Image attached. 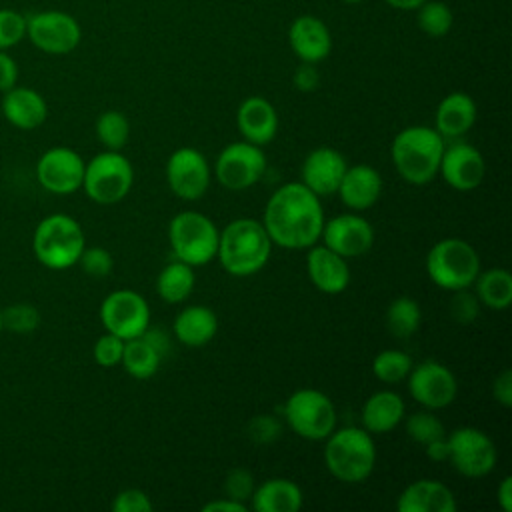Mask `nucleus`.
<instances>
[{
  "instance_id": "nucleus-43",
  "label": "nucleus",
  "mask_w": 512,
  "mask_h": 512,
  "mask_svg": "<svg viewBox=\"0 0 512 512\" xmlns=\"http://www.w3.org/2000/svg\"><path fill=\"white\" fill-rule=\"evenodd\" d=\"M222 488H224L226 498H232L236 502H244L246 504V500H250L256 484H254L252 474L246 468H232L226 474Z\"/></svg>"
},
{
  "instance_id": "nucleus-29",
  "label": "nucleus",
  "mask_w": 512,
  "mask_h": 512,
  "mask_svg": "<svg viewBox=\"0 0 512 512\" xmlns=\"http://www.w3.org/2000/svg\"><path fill=\"white\" fill-rule=\"evenodd\" d=\"M172 328L178 342L190 348H198L208 344L216 336L218 318L208 306L192 304L178 312Z\"/></svg>"
},
{
  "instance_id": "nucleus-1",
  "label": "nucleus",
  "mask_w": 512,
  "mask_h": 512,
  "mask_svg": "<svg viewBox=\"0 0 512 512\" xmlns=\"http://www.w3.org/2000/svg\"><path fill=\"white\" fill-rule=\"evenodd\" d=\"M262 224L272 244L288 250L310 248L324 226L320 198L302 182H288L268 198Z\"/></svg>"
},
{
  "instance_id": "nucleus-52",
  "label": "nucleus",
  "mask_w": 512,
  "mask_h": 512,
  "mask_svg": "<svg viewBox=\"0 0 512 512\" xmlns=\"http://www.w3.org/2000/svg\"><path fill=\"white\" fill-rule=\"evenodd\" d=\"M496 500L504 512H512V476H504L500 480L496 490Z\"/></svg>"
},
{
  "instance_id": "nucleus-17",
  "label": "nucleus",
  "mask_w": 512,
  "mask_h": 512,
  "mask_svg": "<svg viewBox=\"0 0 512 512\" xmlns=\"http://www.w3.org/2000/svg\"><path fill=\"white\" fill-rule=\"evenodd\" d=\"M438 172L454 190H474L482 184L486 174L484 156L472 144L454 138V142L444 146Z\"/></svg>"
},
{
  "instance_id": "nucleus-16",
  "label": "nucleus",
  "mask_w": 512,
  "mask_h": 512,
  "mask_svg": "<svg viewBox=\"0 0 512 512\" xmlns=\"http://www.w3.org/2000/svg\"><path fill=\"white\" fill-rule=\"evenodd\" d=\"M166 180L170 190L182 200H198L210 186V166L202 152L184 146L170 154L166 162Z\"/></svg>"
},
{
  "instance_id": "nucleus-3",
  "label": "nucleus",
  "mask_w": 512,
  "mask_h": 512,
  "mask_svg": "<svg viewBox=\"0 0 512 512\" xmlns=\"http://www.w3.org/2000/svg\"><path fill=\"white\" fill-rule=\"evenodd\" d=\"M444 138L430 126H408L400 130L390 146V156L396 172L408 184H428L440 166Z\"/></svg>"
},
{
  "instance_id": "nucleus-25",
  "label": "nucleus",
  "mask_w": 512,
  "mask_h": 512,
  "mask_svg": "<svg viewBox=\"0 0 512 512\" xmlns=\"http://www.w3.org/2000/svg\"><path fill=\"white\" fill-rule=\"evenodd\" d=\"M2 114L18 130H34L44 124L48 104L40 92L28 86H12L2 96Z\"/></svg>"
},
{
  "instance_id": "nucleus-9",
  "label": "nucleus",
  "mask_w": 512,
  "mask_h": 512,
  "mask_svg": "<svg viewBox=\"0 0 512 512\" xmlns=\"http://www.w3.org/2000/svg\"><path fill=\"white\" fill-rule=\"evenodd\" d=\"M288 426L306 440H326L336 428L334 402L316 388H300L284 402Z\"/></svg>"
},
{
  "instance_id": "nucleus-26",
  "label": "nucleus",
  "mask_w": 512,
  "mask_h": 512,
  "mask_svg": "<svg viewBox=\"0 0 512 512\" xmlns=\"http://www.w3.org/2000/svg\"><path fill=\"white\" fill-rule=\"evenodd\" d=\"M476 102L466 92L446 94L436 108V132L446 140L464 136L476 122Z\"/></svg>"
},
{
  "instance_id": "nucleus-2",
  "label": "nucleus",
  "mask_w": 512,
  "mask_h": 512,
  "mask_svg": "<svg viewBox=\"0 0 512 512\" xmlns=\"http://www.w3.org/2000/svg\"><path fill=\"white\" fill-rule=\"evenodd\" d=\"M270 250L272 240L262 222L254 218H236L220 232L216 258L228 274L246 278L266 266Z\"/></svg>"
},
{
  "instance_id": "nucleus-48",
  "label": "nucleus",
  "mask_w": 512,
  "mask_h": 512,
  "mask_svg": "<svg viewBox=\"0 0 512 512\" xmlns=\"http://www.w3.org/2000/svg\"><path fill=\"white\" fill-rule=\"evenodd\" d=\"M18 80V64L12 56L6 54V50H0V92L10 90L16 86Z\"/></svg>"
},
{
  "instance_id": "nucleus-8",
  "label": "nucleus",
  "mask_w": 512,
  "mask_h": 512,
  "mask_svg": "<svg viewBox=\"0 0 512 512\" xmlns=\"http://www.w3.org/2000/svg\"><path fill=\"white\" fill-rule=\"evenodd\" d=\"M134 170L130 160L116 152L104 150L90 158L84 166L82 188L96 204H116L132 188Z\"/></svg>"
},
{
  "instance_id": "nucleus-55",
  "label": "nucleus",
  "mask_w": 512,
  "mask_h": 512,
  "mask_svg": "<svg viewBox=\"0 0 512 512\" xmlns=\"http://www.w3.org/2000/svg\"><path fill=\"white\" fill-rule=\"evenodd\" d=\"M0 332H2V308H0Z\"/></svg>"
},
{
  "instance_id": "nucleus-7",
  "label": "nucleus",
  "mask_w": 512,
  "mask_h": 512,
  "mask_svg": "<svg viewBox=\"0 0 512 512\" xmlns=\"http://www.w3.org/2000/svg\"><path fill=\"white\" fill-rule=\"evenodd\" d=\"M218 228L216 224L194 210L176 214L168 226V242L176 260L186 264L204 266L216 258L218 252Z\"/></svg>"
},
{
  "instance_id": "nucleus-35",
  "label": "nucleus",
  "mask_w": 512,
  "mask_h": 512,
  "mask_svg": "<svg viewBox=\"0 0 512 512\" xmlns=\"http://www.w3.org/2000/svg\"><path fill=\"white\" fill-rule=\"evenodd\" d=\"M96 136L106 150L120 152L130 136V122L118 110H106L96 120Z\"/></svg>"
},
{
  "instance_id": "nucleus-12",
  "label": "nucleus",
  "mask_w": 512,
  "mask_h": 512,
  "mask_svg": "<svg viewBox=\"0 0 512 512\" xmlns=\"http://www.w3.org/2000/svg\"><path fill=\"white\" fill-rule=\"evenodd\" d=\"M266 172V156L260 146L246 140L232 142L216 158L214 176L216 180L232 192L246 190L254 186Z\"/></svg>"
},
{
  "instance_id": "nucleus-18",
  "label": "nucleus",
  "mask_w": 512,
  "mask_h": 512,
  "mask_svg": "<svg viewBox=\"0 0 512 512\" xmlns=\"http://www.w3.org/2000/svg\"><path fill=\"white\" fill-rule=\"evenodd\" d=\"M320 238L324 240V246H328L330 250L348 260L362 256L372 248L374 230L366 218L348 212L334 216L328 222L324 220Z\"/></svg>"
},
{
  "instance_id": "nucleus-37",
  "label": "nucleus",
  "mask_w": 512,
  "mask_h": 512,
  "mask_svg": "<svg viewBox=\"0 0 512 512\" xmlns=\"http://www.w3.org/2000/svg\"><path fill=\"white\" fill-rule=\"evenodd\" d=\"M40 324V312L34 304L16 302L8 308H2V330H10L14 334H30Z\"/></svg>"
},
{
  "instance_id": "nucleus-42",
  "label": "nucleus",
  "mask_w": 512,
  "mask_h": 512,
  "mask_svg": "<svg viewBox=\"0 0 512 512\" xmlns=\"http://www.w3.org/2000/svg\"><path fill=\"white\" fill-rule=\"evenodd\" d=\"M124 342H126V340H122V338L116 336V334H110V332L102 334V336L94 342V350H92L96 364L102 366V368H112V366L120 364V360H122V350H124Z\"/></svg>"
},
{
  "instance_id": "nucleus-13",
  "label": "nucleus",
  "mask_w": 512,
  "mask_h": 512,
  "mask_svg": "<svg viewBox=\"0 0 512 512\" xmlns=\"http://www.w3.org/2000/svg\"><path fill=\"white\" fill-rule=\"evenodd\" d=\"M100 320L106 332L130 340L150 326V308L136 290L120 288L110 292L100 304Z\"/></svg>"
},
{
  "instance_id": "nucleus-50",
  "label": "nucleus",
  "mask_w": 512,
  "mask_h": 512,
  "mask_svg": "<svg viewBox=\"0 0 512 512\" xmlns=\"http://www.w3.org/2000/svg\"><path fill=\"white\" fill-rule=\"evenodd\" d=\"M248 506L244 502H236L232 498H218L212 502H206L202 506V512H246Z\"/></svg>"
},
{
  "instance_id": "nucleus-32",
  "label": "nucleus",
  "mask_w": 512,
  "mask_h": 512,
  "mask_svg": "<svg viewBox=\"0 0 512 512\" xmlns=\"http://www.w3.org/2000/svg\"><path fill=\"white\" fill-rule=\"evenodd\" d=\"M160 360L162 356L142 336H136L124 342L120 364L132 378L146 380L154 376L158 372Z\"/></svg>"
},
{
  "instance_id": "nucleus-19",
  "label": "nucleus",
  "mask_w": 512,
  "mask_h": 512,
  "mask_svg": "<svg viewBox=\"0 0 512 512\" xmlns=\"http://www.w3.org/2000/svg\"><path fill=\"white\" fill-rule=\"evenodd\" d=\"M288 44L300 62L318 64L332 52V34L314 14H300L288 26Z\"/></svg>"
},
{
  "instance_id": "nucleus-22",
  "label": "nucleus",
  "mask_w": 512,
  "mask_h": 512,
  "mask_svg": "<svg viewBox=\"0 0 512 512\" xmlns=\"http://www.w3.org/2000/svg\"><path fill=\"white\" fill-rule=\"evenodd\" d=\"M236 126L242 138L250 144L264 146L278 132V114L270 100L262 96H248L236 112Z\"/></svg>"
},
{
  "instance_id": "nucleus-15",
  "label": "nucleus",
  "mask_w": 512,
  "mask_h": 512,
  "mask_svg": "<svg viewBox=\"0 0 512 512\" xmlns=\"http://www.w3.org/2000/svg\"><path fill=\"white\" fill-rule=\"evenodd\" d=\"M86 162L82 156L66 146H54L46 150L36 162V180L46 192L72 194L82 188Z\"/></svg>"
},
{
  "instance_id": "nucleus-24",
  "label": "nucleus",
  "mask_w": 512,
  "mask_h": 512,
  "mask_svg": "<svg viewBox=\"0 0 512 512\" xmlns=\"http://www.w3.org/2000/svg\"><path fill=\"white\" fill-rule=\"evenodd\" d=\"M458 504L452 490L438 480H416L408 484L398 500V512H456Z\"/></svg>"
},
{
  "instance_id": "nucleus-47",
  "label": "nucleus",
  "mask_w": 512,
  "mask_h": 512,
  "mask_svg": "<svg viewBox=\"0 0 512 512\" xmlns=\"http://www.w3.org/2000/svg\"><path fill=\"white\" fill-rule=\"evenodd\" d=\"M492 394H494V400L504 406V408H510L512 406V372L508 368H504L496 378H494V384H492Z\"/></svg>"
},
{
  "instance_id": "nucleus-31",
  "label": "nucleus",
  "mask_w": 512,
  "mask_h": 512,
  "mask_svg": "<svg viewBox=\"0 0 512 512\" xmlns=\"http://www.w3.org/2000/svg\"><path fill=\"white\" fill-rule=\"evenodd\" d=\"M194 282L196 276L192 266L182 260H174L160 270L156 278V292L164 302L180 304L192 294Z\"/></svg>"
},
{
  "instance_id": "nucleus-45",
  "label": "nucleus",
  "mask_w": 512,
  "mask_h": 512,
  "mask_svg": "<svg viewBox=\"0 0 512 512\" xmlns=\"http://www.w3.org/2000/svg\"><path fill=\"white\" fill-rule=\"evenodd\" d=\"M150 496L140 488H126L120 490L112 500L114 512H152Z\"/></svg>"
},
{
  "instance_id": "nucleus-20",
  "label": "nucleus",
  "mask_w": 512,
  "mask_h": 512,
  "mask_svg": "<svg viewBox=\"0 0 512 512\" xmlns=\"http://www.w3.org/2000/svg\"><path fill=\"white\" fill-rule=\"evenodd\" d=\"M346 160L344 156L328 146H320L312 150L300 168L302 184L312 190L318 198L332 196L338 190V184L346 172Z\"/></svg>"
},
{
  "instance_id": "nucleus-21",
  "label": "nucleus",
  "mask_w": 512,
  "mask_h": 512,
  "mask_svg": "<svg viewBox=\"0 0 512 512\" xmlns=\"http://www.w3.org/2000/svg\"><path fill=\"white\" fill-rule=\"evenodd\" d=\"M306 270L310 282L324 294H340L350 284V268L346 258L324 244L310 246L306 256Z\"/></svg>"
},
{
  "instance_id": "nucleus-46",
  "label": "nucleus",
  "mask_w": 512,
  "mask_h": 512,
  "mask_svg": "<svg viewBox=\"0 0 512 512\" xmlns=\"http://www.w3.org/2000/svg\"><path fill=\"white\" fill-rule=\"evenodd\" d=\"M292 82H294L296 90H300V92H312V90H316L318 84H320V72H318L316 64L300 62L298 68L294 70Z\"/></svg>"
},
{
  "instance_id": "nucleus-39",
  "label": "nucleus",
  "mask_w": 512,
  "mask_h": 512,
  "mask_svg": "<svg viewBox=\"0 0 512 512\" xmlns=\"http://www.w3.org/2000/svg\"><path fill=\"white\" fill-rule=\"evenodd\" d=\"M24 36H26V16L10 8H0V50H8L16 46Z\"/></svg>"
},
{
  "instance_id": "nucleus-53",
  "label": "nucleus",
  "mask_w": 512,
  "mask_h": 512,
  "mask_svg": "<svg viewBox=\"0 0 512 512\" xmlns=\"http://www.w3.org/2000/svg\"><path fill=\"white\" fill-rule=\"evenodd\" d=\"M390 8L402 10V12H414L416 8H420L426 0H384Z\"/></svg>"
},
{
  "instance_id": "nucleus-28",
  "label": "nucleus",
  "mask_w": 512,
  "mask_h": 512,
  "mask_svg": "<svg viewBox=\"0 0 512 512\" xmlns=\"http://www.w3.org/2000/svg\"><path fill=\"white\" fill-rule=\"evenodd\" d=\"M302 490L288 478H270L258 484L250 496V508L256 512H298Z\"/></svg>"
},
{
  "instance_id": "nucleus-49",
  "label": "nucleus",
  "mask_w": 512,
  "mask_h": 512,
  "mask_svg": "<svg viewBox=\"0 0 512 512\" xmlns=\"http://www.w3.org/2000/svg\"><path fill=\"white\" fill-rule=\"evenodd\" d=\"M160 356H164L168 350H170V340L166 336L164 330H158V328H146L142 334H140Z\"/></svg>"
},
{
  "instance_id": "nucleus-34",
  "label": "nucleus",
  "mask_w": 512,
  "mask_h": 512,
  "mask_svg": "<svg viewBox=\"0 0 512 512\" xmlns=\"http://www.w3.org/2000/svg\"><path fill=\"white\" fill-rule=\"evenodd\" d=\"M416 12L418 28L430 38H442L452 30L454 14L450 6L442 0H426Z\"/></svg>"
},
{
  "instance_id": "nucleus-44",
  "label": "nucleus",
  "mask_w": 512,
  "mask_h": 512,
  "mask_svg": "<svg viewBox=\"0 0 512 512\" xmlns=\"http://www.w3.org/2000/svg\"><path fill=\"white\" fill-rule=\"evenodd\" d=\"M248 436L252 442L256 444H270L274 442L280 432H282V426L278 422L276 416H270V414H258L254 416L250 422H248V428H246Z\"/></svg>"
},
{
  "instance_id": "nucleus-4",
  "label": "nucleus",
  "mask_w": 512,
  "mask_h": 512,
  "mask_svg": "<svg viewBox=\"0 0 512 512\" xmlns=\"http://www.w3.org/2000/svg\"><path fill=\"white\" fill-rule=\"evenodd\" d=\"M328 472L346 484L364 482L376 464V448L370 432L356 426L332 430L324 446Z\"/></svg>"
},
{
  "instance_id": "nucleus-6",
  "label": "nucleus",
  "mask_w": 512,
  "mask_h": 512,
  "mask_svg": "<svg viewBox=\"0 0 512 512\" xmlns=\"http://www.w3.org/2000/svg\"><path fill=\"white\" fill-rule=\"evenodd\" d=\"M426 272L442 290L470 288L480 272V256L466 240L444 238L428 250Z\"/></svg>"
},
{
  "instance_id": "nucleus-51",
  "label": "nucleus",
  "mask_w": 512,
  "mask_h": 512,
  "mask_svg": "<svg viewBox=\"0 0 512 512\" xmlns=\"http://www.w3.org/2000/svg\"><path fill=\"white\" fill-rule=\"evenodd\" d=\"M424 452H426V456H428L430 460H434V462H446V460H448V454H450L446 436L436 438V440L424 444Z\"/></svg>"
},
{
  "instance_id": "nucleus-40",
  "label": "nucleus",
  "mask_w": 512,
  "mask_h": 512,
  "mask_svg": "<svg viewBox=\"0 0 512 512\" xmlns=\"http://www.w3.org/2000/svg\"><path fill=\"white\" fill-rule=\"evenodd\" d=\"M80 268L84 270V274L92 276V278H104L112 272L114 268V260H112V254L102 248V246H90V248H84L78 262Z\"/></svg>"
},
{
  "instance_id": "nucleus-54",
  "label": "nucleus",
  "mask_w": 512,
  "mask_h": 512,
  "mask_svg": "<svg viewBox=\"0 0 512 512\" xmlns=\"http://www.w3.org/2000/svg\"><path fill=\"white\" fill-rule=\"evenodd\" d=\"M342 2H346V4H360V2H364V0H342Z\"/></svg>"
},
{
  "instance_id": "nucleus-38",
  "label": "nucleus",
  "mask_w": 512,
  "mask_h": 512,
  "mask_svg": "<svg viewBox=\"0 0 512 512\" xmlns=\"http://www.w3.org/2000/svg\"><path fill=\"white\" fill-rule=\"evenodd\" d=\"M406 434L414 442L424 446V444H428L436 438L446 436V430H444V424L440 422L438 416H434L428 410H422V412H414L406 418Z\"/></svg>"
},
{
  "instance_id": "nucleus-10",
  "label": "nucleus",
  "mask_w": 512,
  "mask_h": 512,
  "mask_svg": "<svg viewBox=\"0 0 512 512\" xmlns=\"http://www.w3.org/2000/svg\"><path fill=\"white\" fill-rule=\"evenodd\" d=\"M448 460L458 474L466 478H482L496 466V446L492 438L474 426H462L450 432Z\"/></svg>"
},
{
  "instance_id": "nucleus-23",
  "label": "nucleus",
  "mask_w": 512,
  "mask_h": 512,
  "mask_svg": "<svg viewBox=\"0 0 512 512\" xmlns=\"http://www.w3.org/2000/svg\"><path fill=\"white\" fill-rule=\"evenodd\" d=\"M336 192L350 210H368L382 194V176L368 164H354L346 168Z\"/></svg>"
},
{
  "instance_id": "nucleus-36",
  "label": "nucleus",
  "mask_w": 512,
  "mask_h": 512,
  "mask_svg": "<svg viewBox=\"0 0 512 512\" xmlns=\"http://www.w3.org/2000/svg\"><path fill=\"white\" fill-rule=\"evenodd\" d=\"M414 366L412 358L396 348L390 350H382L374 356L372 360V372L380 382L386 384H396L400 380H404L410 372V368Z\"/></svg>"
},
{
  "instance_id": "nucleus-33",
  "label": "nucleus",
  "mask_w": 512,
  "mask_h": 512,
  "mask_svg": "<svg viewBox=\"0 0 512 512\" xmlns=\"http://www.w3.org/2000/svg\"><path fill=\"white\" fill-rule=\"evenodd\" d=\"M386 328L394 338H408L412 336L422 320L420 304L410 296H398L394 298L386 308Z\"/></svg>"
},
{
  "instance_id": "nucleus-14",
  "label": "nucleus",
  "mask_w": 512,
  "mask_h": 512,
  "mask_svg": "<svg viewBox=\"0 0 512 512\" xmlns=\"http://www.w3.org/2000/svg\"><path fill=\"white\" fill-rule=\"evenodd\" d=\"M410 396L428 410H440L454 402L458 384L452 370L436 360H424L408 372Z\"/></svg>"
},
{
  "instance_id": "nucleus-30",
  "label": "nucleus",
  "mask_w": 512,
  "mask_h": 512,
  "mask_svg": "<svg viewBox=\"0 0 512 512\" xmlns=\"http://www.w3.org/2000/svg\"><path fill=\"white\" fill-rule=\"evenodd\" d=\"M480 304L490 310H506L512 304V274L506 268L478 272L474 284Z\"/></svg>"
},
{
  "instance_id": "nucleus-5",
  "label": "nucleus",
  "mask_w": 512,
  "mask_h": 512,
  "mask_svg": "<svg viewBox=\"0 0 512 512\" xmlns=\"http://www.w3.org/2000/svg\"><path fill=\"white\" fill-rule=\"evenodd\" d=\"M86 248L84 230L68 214H50L42 218L32 234V252L36 260L50 270L74 266Z\"/></svg>"
},
{
  "instance_id": "nucleus-41",
  "label": "nucleus",
  "mask_w": 512,
  "mask_h": 512,
  "mask_svg": "<svg viewBox=\"0 0 512 512\" xmlns=\"http://www.w3.org/2000/svg\"><path fill=\"white\" fill-rule=\"evenodd\" d=\"M480 312V300L474 292L468 288L454 290V296L450 300V316L458 324H472L478 318Z\"/></svg>"
},
{
  "instance_id": "nucleus-11",
  "label": "nucleus",
  "mask_w": 512,
  "mask_h": 512,
  "mask_svg": "<svg viewBox=\"0 0 512 512\" xmlns=\"http://www.w3.org/2000/svg\"><path fill=\"white\" fill-rule=\"evenodd\" d=\"M26 36L38 50L62 56L70 54L80 44L82 28L68 12L42 10L26 18Z\"/></svg>"
},
{
  "instance_id": "nucleus-27",
  "label": "nucleus",
  "mask_w": 512,
  "mask_h": 512,
  "mask_svg": "<svg viewBox=\"0 0 512 512\" xmlns=\"http://www.w3.org/2000/svg\"><path fill=\"white\" fill-rule=\"evenodd\" d=\"M404 418V400L394 390L374 392L360 412L362 428L370 434H386L394 430Z\"/></svg>"
}]
</instances>
